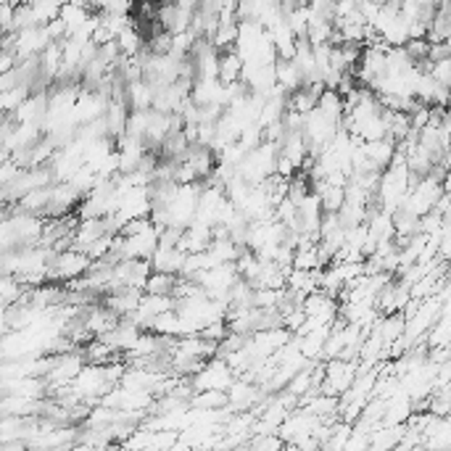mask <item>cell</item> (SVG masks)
<instances>
[{
  "instance_id": "cell-2",
  "label": "cell",
  "mask_w": 451,
  "mask_h": 451,
  "mask_svg": "<svg viewBox=\"0 0 451 451\" xmlns=\"http://www.w3.org/2000/svg\"><path fill=\"white\" fill-rule=\"evenodd\" d=\"M243 71H246V59L238 50H220V80L224 85L243 80Z\"/></svg>"
},
{
  "instance_id": "cell-1",
  "label": "cell",
  "mask_w": 451,
  "mask_h": 451,
  "mask_svg": "<svg viewBox=\"0 0 451 451\" xmlns=\"http://www.w3.org/2000/svg\"><path fill=\"white\" fill-rule=\"evenodd\" d=\"M185 259H188V253H185L180 246H159L156 253L150 256V264H153V270H159V272L180 275L182 267H185Z\"/></svg>"
},
{
  "instance_id": "cell-3",
  "label": "cell",
  "mask_w": 451,
  "mask_h": 451,
  "mask_svg": "<svg viewBox=\"0 0 451 451\" xmlns=\"http://www.w3.org/2000/svg\"><path fill=\"white\" fill-rule=\"evenodd\" d=\"M177 277L180 275H172V272H150L148 282H145V293H156V296H174L177 288Z\"/></svg>"
},
{
  "instance_id": "cell-4",
  "label": "cell",
  "mask_w": 451,
  "mask_h": 451,
  "mask_svg": "<svg viewBox=\"0 0 451 451\" xmlns=\"http://www.w3.org/2000/svg\"><path fill=\"white\" fill-rule=\"evenodd\" d=\"M404 50L409 53L414 66H420V64H425V61L431 59V40H428V37H409L407 45H404Z\"/></svg>"
},
{
  "instance_id": "cell-5",
  "label": "cell",
  "mask_w": 451,
  "mask_h": 451,
  "mask_svg": "<svg viewBox=\"0 0 451 451\" xmlns=\"http://www.w3.org/2000/svg\"><path fill=\"white\" fill-rule=\"evenodd\" d=\"M367 3H375V6H385V0H367Z\"/></svg>"
}]
</instances>
